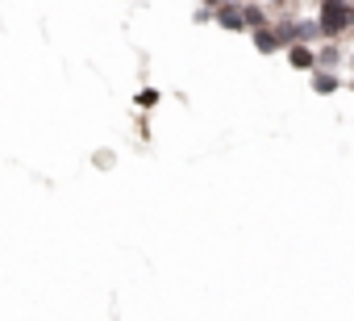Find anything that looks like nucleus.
<instances>
[{
	"instance_id": "7",
	"label": "nucleus",
	"mask_w": 354,
	"mask_h": 321,
	"mask_svg": "<svg viewBox=\"0 0 354 321\" xmlns=\"http://www.w3.org/2000/svg\"><path fill=\"white\" fill-rule=\"evenodd\" d=\"M271 21H275V17L259 5V0H246V30H250V34H254V30H263V26H271Z\"/></svg>"
},
{
	"instance_id": "10",
	"label": "nucleus",
	"mask_w": 354,
	"mask_h": 321,
	"mask_svg": "<svg viewBox=\"0 0 354 321\" xmlns=\"http://www.w3.org/2000/svg\"><path fill=\"white\" fill-rule=\"evenodd\" d=\"M346 67H350V75H354V51H350V59H346Z\"/></svg>"
},
{
	"instance_id": "9",
	"label": "nucleus",
	"mask_w": 354,
	"mask_h": 321,
	"mask_svg": "<svg viewBox=\"0 0 354 321\" xmlns=\"http://www.w3.org/2000/svg\"><path fill=\"white\" fill-rule=\"evenodd\" d=\"M221 5H230V0H201V9H213V13H217Z\"/></svg>"
},
{
	"instance_id": "5",
	"label": "nucleus",
	"mask_w": 354,
	"mask_h": 321,
	"mask_svg": "<svg viewBox=\"0 0 354 321\" xmlns=\"http://www.w3.org/2000/svg\"><path fill=\"white\" fill-rule=\"evenodd\" d=\"M250 42H254V51H259V55H279V51H288V46H283V38L275 34V26L254 30V34H250Z\"/></svg>"
},
{
	"instance_id": "6",
	"label": "nucleus",
	"mask_w": 354,
	"mask_h": 321,
	"mask_svg": "<svg viewBox=\"0 0 354 321\" xmlns=\"http://www.w3.org/2000/svg\"><path fill=\"white\" fill-rule=\"evenodd\" d=\"M346 84H342V71H313V92L317 96H337Z\"/></svg>"
},
{
	"instance_id": "1",
	"label": "nucleus",
	"mask_w": 354,
	"mask_h": 321,
	"mask_svg": "<svg viewBox=\"0 0 354 321\" xmlns=\"http://www.w3.org/2000/svg\"><path fill=\"white\" fill-rule=\"evenodd\" d=\"M317 26L325 42H342L354 34V0H317Z\"/></svg>"
},
{
	"instance_id": "8",
	"label": "nucleus",
	"mask_w": 354,
	"mask_h": 321,
	"mask_svg": "<svg viewBox=\"0 0 354 321\" xmlns=\"http://www.w3.org/2000/svg\"><path fill=\"white\" fill-rule=\"evenodd\" d=\"M138 104H142V109L158 104V92H154V88H142V92H138Z\"/></svg>"
},
{
	"instance_id": "2",
	"label": "nucleus",
	"mask_w": 354,
	"mask_h": 321,
	"mask_svg": "<svg viewBox=\"0 0 354 321\" xmlns=\"http://www.w3.org/2000/svg\"><path fill=\"white\" fill-rule=\"evenodd\" d=\"M213 21H217L221 30L242 34V30H246V0H230V5H221V9L213 13Z\"/></svg>"
},
{
	"instance_id": "3",
	"label": "nucleus",
	"mask_w": 354,
	"mask_h": 321,
	"mask_svg": "<svg viewBox=\"0 0 354 321\" xmlns=\"http://www.w3.org/2000/svg\"><path fill=\"white\" fill-rule=\"evenodd\" d=\"M283 55H288V67H292V71H308V75H313V71L321 67V63H317V46H308V42H296V46H288Z\"/></svg>"
},
{
	"instance_id": "11",
	"label": "nucleus",
	"mask_w": 354,
	"mask_h": 321,
	"mask_svg": "<svg viewBox=\"0 0 354 321\" xmlns=\"http://www.w3.org/2000/svg\"><path fill=\"white\" fill-rule=\"evenodd\" d=\"M279 5H300V0H279Z\"/></svg>"
},
{
	"instance_id": "4",
	"label": "nucleus",
	"mask_w": 354,
	"mask_h": 321,
	"mask_svg": "<svg viewBox=\"0 0 354 321\" xmlns=\"http://www.w3.org/2000/svg\"><path fill=\"white\" fill-rule=\"evenodd\" d=\"M346 59H350V51H346L342 42H321V46H317V63H321L317 71H342Z\"/></svg>"
}]
</instances>
